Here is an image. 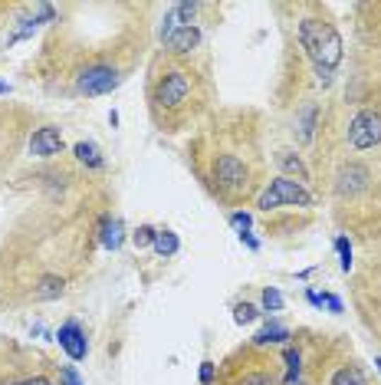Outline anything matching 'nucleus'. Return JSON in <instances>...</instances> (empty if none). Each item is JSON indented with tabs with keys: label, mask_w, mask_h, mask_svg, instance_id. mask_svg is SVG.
<instances>
[{
	"label": "nucleus",
	"mask_w": 381,
	"mask_h": 385,
	"mask_svg": "<svg viewBox=\"0 0 381 385\" xmlns=\"http://www.w3.org/2000/svg\"><path fill=\"white\" fill-rule=\"evenodd\" d=\"M299 43H303V49L309 53V59H313L319 79L329 83L335 66L342 63V37L335 33V27L325 23V20L306 17L303 23H299Z\"/></svg>",
	"instance_id": "f257e3e1"
},
{
	"label": "nucleus",
	"mask_w": 381,
	"mask_h": 385,
	"mask_svg": "<svg viewBox=\"0 0 381 385\" xmlns=\"http://www.w3.org/2000/svg\"><path fill=\"white\" fill-rule=\"evenodd\" d=\"M283 204L309 208V204H313V194L306 191V184L293 182V178H273L267 191L260 194L257 208H263V211H277V208H283Z\"/></svg>",
	"instance_id": "f03ea898"
},
{
	"label": "nucleus",
	"mask_w": 381,
	"mask_h": 385,
	"mask_svg": "<svg viewBox=\"0 0 381 385\" xmlns=\"http://www.w3.org/2000/svg\"><path fill=\"white\" fill-rule=\"evenodd\" d=\"M214 184H217L224 194H243L250 184V172L247 165L240 162L237 155H217V162H214Z\"/></svg>",
	"instance_id": "7ed1b4c3"
},
{
	"label": "nucleus",
	"mask_w": 381,
	"mask_h": 385,
	"mask_svg": "<svg viewBox=\"0 0 381 385\" xmlns=\"http://www.w3.org/2000/svg\"><path fill=\"white\" fill-rule=\"evenodd\" d=\"M119 83H122V76L115 66H86L76 76V89L83 96H105V93L119 89Z\"/></svg>",
	"instance_id": "20e7f679"
},
{
	"label": "nucleus",
	"mask_w": 381,
	"mask_h": 385,
	"mask_svg": "<svg viewBox=\"0 0 381 385\" xmlns=\"http://www.w3.org/2000/svg\"><path fill=\"white\" fill-rule=\"evenodd\" d=\"M190 93V76L181 73V69H171V73H164L158 79V86H155V102L164 109H178L188 99Z\"/></svg>",
	"instance_id": "39448f33"
},
{
	"label": "nucleus",
	"mask_w": 381,
	"mask_h": 385,
	"mask_svg": "<svg viewBox=\"0 0 381 385\" xmlns=\"http://www.w3.org/2000/svg\"><path fill=\"white\" fill-rule=\"evenodd\" d=\"M349 142L355 148H375L381 142V116L372 112V109H365L358 116L349 122Z\"/></svg>",
	"instance_id": "423d86ee"
},
{
	"label": "nucleus",
	"mask_w": 381,
	"mask_h": 385,
	"mask_svg": "<svg viewBox=\"0 0 381 385\" xmlns=\"http://www.w3.org/2000/svg\"><path fill=\"white\" fill-rule=\"evenodd\" d=\"M56 339H59V346L66 349V356L73 359V362H79V359H86V353H89V343H86V333L79 329V323H63L59 326V333H56Z\"/></svg>",
	"instance_id": "0eeeda50"
},
{
	"label": "nucleus",
	"mask_w": 381,
	"mask_h": 385,
	"mask_svg": "<svg viewBox=\"0 0 381 385\" xmlns=\"http://www.w3.org/2000/svg\"><path fill=\"white\" fill-rule=\"evenodd\" d=\"M63 152V135H59V129L53 126H43L33 132V138H30V155H37V158H53V155Z\"/></svg>",
	"instance_id": "6e6552de"
},
{
	"label": "nucleus",
	"mask_w": 381,
	"mask_h": 385,
	"mask_svg": "<svg viewBox=\"0 0 381 385\" xmlns=\"http://www.w3.org/2000/svg\"><path fill=\"white\" fill-rule=\"evenodd\" d=\"M335 188H339V194H355V191H362V188H368V168H362V165H349V168H342Z\"/></svg>",
	"instance_id": "1a4fd4ad"
},
{
	"label": "nucleus",
	"mask_w": 381,
	"mask_h": 385,
	"mask_svg": "<svg viewBox=\"0 0 381 385\" xmlns=\"http://www.w3.org/2000/svg\"><path fill=\"white\" fill-rule=\"evenodd\" d=\"M164 43H168V49H171V53H190V49L200 43V30L190 27V23H184V27L174 30V33L164 40Z\"/></svg>",
	"instance_id": "9d476101"
},
{
	"label": "nucleus",
	"mask_w": 381,
	"mask_h": 385,
	"mask_svg": "<svg viewBox=\"0 0 381 385\" xmlns=\"http://www.w3.org/2000/svg\"><path fill=\"white\" fill-rule=\"evenodd\" d=\"M99 241H102L105 251H119L122 247V221L105 214L102 224H99Z\"/></svg>",
	"instance_id": "9b49d317"
},
{
	"label": "nucleus",
	"mask_w": 381,
	"mask_h": 385,
	"mask_svg": "<svg viewBox=\"0 0 381 385\" xmlns=\"http://www.w3.org/2000/svg\"><path fill=\"white\" fill-rule=\"evenodd\" d=\"M152 247H155V254H162V257H174L178 247H181V241H178V234L174 231H155Z\"/></svg>",
	"instance_id": "f8f14e48"
},
{
	"label": "nucleus",
	"mask_w": 381,
	"mask_h": 385,
	"mask_svg": "<svg viewBox=\"0 0 381 385\" xmlns=\"http://www.w3.org/2000/svg\"><path fill=\"white\" fill-rule=\"evenodd\" d=\"M286 339H289V329L279 326V323H270V326H263L257 336H253V343H257V346H270V343H286Z\"/></svg>",
	"instance_id": "ddd939ff"
},
{
	"label": "nucleus",
	"mask_w": 381,
	"mask_h": 385,
	"mask_svg": "<svg viewBox=\"0 0 381 385\" xmlns=\"http://www.w3.org/2000/svg\"><path fill=\"white\" fill-rule=\"evenodd\" d=\"M279 168L283 172H289V174H296V182L303 184V182H309V172L303 168V162H299V155H293V152H279Z\"/></svg>",
	"instance_id": "4468645a"
},
{
	"label": "nucleus",
	"mask_w": 381,
	"mask_h": 385,
	"mask_svg": "<svg viewBox=\"0 0 381 385\" xmlns=\"http://www.w3.org/2000/svg\"><path fill=\"white\" fill-rule=\"evenodd\" d=\"M329 385H368V379H365V372L358 366H342Z\"/></svg>",
	"instance_id": "2eb2a0df"
},
{
	"label": "nucleus",
	"mask_w": 381,
	"mask_h": 385,
	"mask_svg": "<svg viewBox=\"0 0 381 385\" xmlns=\"http://www.w3.org/2000/svg\"><path fill=\"white\" fill-rule=\"evenodd\" d=\"M76 158L83 165H89V168H102V155H99V148H95L92 142H76Z\"/></svg>",
	"instance_id": "dca6fc26"
},
{
	"label": "nucleus",
	"mask_w": 381,
	"mask_h": 385,
	"mask_svg": "<svg viewBox=\"0 0 381 385\" xmlns=\"http://www.w3.org/2000/svg\"><path fill=\"white\" fill-rule=\"evenodd\" d=\"M59 293H63V280L59 277H43L40 280V290H37L40 300H53V297H59Z\"/></svg>",
	"instance_id": "f3484780"
},
{
	"label": "nucleus",
	"mask_w": 381,
	"mask_h": 385,
	"mask_svg": "<svg viewBox=\"0 0 381 385\" xmlns=\"http://www.w3.org/2000/svg\"><path fill=\"white\" fill-rule=\"evenodd\" d=\"M263 309H270V313H279V309H283V293H279V290H273V287L263 290Z\"/></svg>",
	"instance_id": "a211bd4d"
},
{
	"label": "nucleus",
	"mask_w": 381,
	"mask_h": 385,
	"mask_svg": "<svg viewBox=\"0 0 381 385\" xmlns=\"http://www.w3.org/2000/svg\"><path fill=\"white\" fill-rule=\"evenodd\" d=\"M234 319H237L240 326H243V323H253V319H257V307H253V303H237V307H234Z\"/></svg>",
	"instance_id": "6ab92c4d"
},
{
	"label": "nucleus",
	"mask_w": 381,
	"mask_h": 385,
	"mask_svg": "<svg viewBox=\"0 0 381 385\" xmlns=\"http://www.w3.org/2000/svg\"><path fill=\"white\" fill-rule=\"evenodd\" d=\"M313 129H315V109L309 106L303 112V126H299V138H303V142H309V138H313Z\"/></svg>",
	"instance_id": "aec40b11"
},
{
	"label": "nucleus",
	"mask_w": 381,
	"mask_h": 385,
	"mask_svg": "<svg viewBox=\"0 0 381 385\" xmlns=\"http://www.w3.org/2000/svg\"><path fill=\"white\" fill-rule=\"evenodd\" d=\"M286 382H293L296 376H299V353L296 349H286Z\"/></svg>",
	"instance_id": "412c9836"
},
{
	"label": "nucleus",
	"mask_w": 381,
	"mask_h": 385,
	"mask_svg": "<svg viewBox=\"0 0 381 385\" xmlns=\"http://www.w3.org/2000/svg\"><path fill=\"white\" fill-rule=\"evenodd\" d=\"M335 251H339V257H342V270L349 273V270H352V247H349V237H339V241H335Z\"/></svg>",
	"instance_id": "4be33fe9"
},
{
	"label": "nucleus",
	"mask_w": 381,
	"mask_h": 385,
	"mask_svg": "<svg viewBox=\"0 0 381 385\" xmlns=\"http://www.w3.org/2000/svg\"><path fill=\"white\" fill-rule=\"evenodd\" d=\"M132 241H135V247H148V244L155 241V227H138V231L132 234Z\"/></svg>",
	"instance_id": "5701e85b"
},
{
	"label": "nucleus",
	"mask_w": 381,
	"mask_h": 385,
	"mask_svg": "<svg viewBox=\"0 0 381 385\" xmlns=\"http://www.w3.org/2000/svg\"><path fill=\"white\" fill-rule=\"evenodd\" d=\"M59 385H83V379H79V372L73 366H63L59 369Z\"/></svg>",
	"instance_id": "b1692460"
},
{
	"label": "nucleus",
	"mask_w": 381,
	"mask_h": 385,
	"mask_svg": "<svg viewBox=\"0 0 381 385\" xmlns=\"http://www.w3.org/2000/svg\"><path fill=\"white\" fill-rule=\"evenodd\" d=\"M230 224H234V227L243 234V231H250V224H253V221H250L247 211H234V214H230Z\"/></svg>",
	"instance_id": "393cba45"
},
{
	"label": "nucleus",
	"mask_w": 381,
	"mask_h": 385,
	"mask_svg": "<svg viewBox=\"0 0 381 385\" xmlns=\"http://www.w3.org/2000/svg\"><path fill=\"white\" fill-rule=\"evenodd\" d=\"M240 385H273V379L263 376V372H250V376L240 379Z\"/></svg>",
	"instance_id": "a878e982"
},
{
	"label": "nucleus",
	"mask_w": 381,
	"mask_h": 385,
	"mask_svg": "<svg viewBox=\"0 0 381 385\" xmlns=\"http://www.w3.org/2000/svg\"><path fill=\"white\" fill-rule=\"evenodd\" d=\"M210 382H214V366L204 362V366H200V385H210Z\"/></svg>",
	"instance_id": "bb28decb"
},
{
	"label": "nucleus",
	"mask_w": 381,
	"mask_h": 385,
	"mask_svg": "<svg viewBox=\"0 0 381 385\" xmlns=\"http://www.w3.org/2000/svg\"><path fill=\"white\" fill-rule=\"evenodd\" d=\"M13 385H53L49 379H43V376H37V379H23V382H13Z\"/></svg>",
	"instance_id": "cd10ccee"
},
{
	"label": "nucleus",
	"mask_w": 381,
	"mask_h": 385,
	"mask_svg": "<svg viewBox=\"0 0 381 385\" xmlns=\"http://www.w3.org/2000/svg\"><path fill=\"white\" fill-rule=\"evenodd\" d=\"M240 241L247 244V247H253V251H257V247H260V244H257V237H253V234H250V231H243V234H240Z\"/></svg>",
	"instance_id": "c85d7f7f"
},
{
	"label": "nucleus",
	"mask_w": 381,
	"mask_h": 385,
	"mask_svg": "<svg viewBox=\"0 0 381 385\" xmlns=\"http://www.w3.org/2000/svg\"><path fill=\"white\" fill-rule=\"evenodd\" d=\"M7 93H10V86L7 83H0V96H7Z\"/></svg>",
	"instance_id": "c756f323"
},
{
	"label": "nucleus",
	"mask_w": 381,
	"mask_h": 385,
	"mask_svg": "<svg viewBox=\"0 0 381 385\" xmlns=\"http://www.w3.org/2000/svg\"><path fill=\"white\" fill-rule=\"evenodd\" d=\"M375 366H378V369H381V359H378V362H375Z\"/></svg>",
	"instance_id": "7c9ffc66"
}]
</instances>
